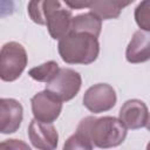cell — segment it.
<instances>
[{"label":"cell","instance_id":"ba28073f","mask_svg":"<svg viewBox=\"0 0 150 150\" xmlns=\"http://www.w3.org/2000/svg\"><path fill=\"white\" fill-rule=\"evenodd\" d=\"M118 120L127 129L146 128L149 123V110L146 104L141 100H128L123 103L118 112Z\"/></svg>","mask_w":150,"mask_h":150},{"label":"cell","instance_id":"2e32d148","mask_svg":"<svg viewBox=\"0 0 150 150\" xmlns=\"http://www.w3.org/2000/svg\"><path fill=\"white\" fill-rule=\"evenodd\" d=\"M93 148H94V145L91 143L83 139L76 132L74 135H71L63 145V149H88V150H90Z\"/></svg>","mask_w":150,"mask_h":150},{"label":"cell","instance_id":"30bf717a","mask_svg":"<svg viewBox=\"0 0 150 150\" xmlns=\"http://www.w3.org/2000/svg\"><path fill=\"white\" fill-rule=\"evenodd\" d=\"M23 108L15 98L0 97V134L15 132L22 122Z\"/></svg>","mask_w":150,"mask_h":150},{"label":"cell","instance_id":"8fae6325","mask_svg":"<svg viewBox=\"0 0 150 150\" xmlns=\"http://www.w3.org/2000/svg\"><path fill=\"white\" fill-rule=\"evenodd\" d=\"M127 61L130 63H142L150 57V34L138 29L134 33L125 52Z\"/></svg>","mask_w":150,"mask_h":150},{"label":"cell","instance_id":"e0dca14e","mask_svg":"<svg viewBox=\"0 0 150 150\" xmlns=\"http://www.w3.org/2000/svg\"><path fill=\"white\" fill-rule=\"evenodd\" d=\"M70 9H83L91 6L94 0H63Z\"/></svg>","mask_w":150,"mask_h":150},{"label":"cell","instance_id":"277c9868","mask_svg":"<svg viewBox=\"0 0 150 150\" xmlns=\"http://www.w3.org/2000/svg\"><path fill=\"white\" fill-rule=\"evenodd\" d=\"M25 47L15 41L5 43L0 49V79L12 82L20 77L27 66Z\"/></svg>","mask_w":150,"mask_h":150},{"label":"cell","instance_id":"5b68a950","mask_svg":"<svg viewBox=\"0 0 150 150\" xmlns=\"http://www.w3.org/2000/svg\"><path fill=\"white\" fill-rule=\"evenodd\" d=\"M82 84L81 75L70 68H59L57 73L47 82L46 89L62 102L74 98Z\"/></svg>","mask_w":150,"mask_h":150},{"label":"cell","instance_id":"ac0fdd59","mask_svg":"<svg viewBox=\"0 0 150 150\" xmlns=\"http://www.w3.org/2000/svg\"><path fill=\"white\" fill-rule=\"evenodd\" d=\"M0 148H9V149H28L29 146L25 144L23 142H20L18 139H7L6 142L0 144Z\"/></svg>","mask_w":150,"mask_h":150},{"label":"cell","instance_id":"6da1fadb","mask_svg":"<svg viewBox=\"0 0 150 150\" xmlns=\"http://www.w3.org/2000/svg\"><path fill=\"white\" fill-rule=\"evenodd\" d=\"M27 12L35 23L47 26L49 35L55 40L69 32L73 14L63 0H30Z\"/></svg>","mask_w":150,"mask_h":150},{"label":"cell","instance_id":"7c38bea8","mask_svg":"<svg viewBox=\"0 0 150 150\" xmlns=\"http://www.w3.org/2000/svg\"><path fill=\"white\" fill-rule=\"evenodd\" d=\"M101 28H102V20L97 18L94 13L89 12V13L73 16L69 30L83 32L98 38L101 33Z\"/></svg>","mask_w":150,"mask_h":150},{"label":"cell","instance_id":"9c48e42d","mask_svg":"<svg viewBox=\"0 0 150 150\" xmlns=\"http://www.w3.org/2000/svg\"><path fill=\"white\" fill-rule=\"evenodd\" d=\"M28 137L34 148L41 150H53L57 146L59 134L52 123L32 120L28 127Z\"/></svg>","mask_w":150,"mask_h":150},{"label":"cell","instance_id":"9a60e30c","mask_svg":"<svg viewBox=\"0 0 150 150\" xmlns=\"http://www.w3.org/2000/svg\"><path fill=\"white\" fill-rule=\"evenodd\" d=\"M150 6L149 0H143L135 9V19L136 23L142 30H150V13H149Z\"/></svg>","mask_w":150,"mask_h":150},{"label":"cell","instance_id":"d6986e66","mask_svg":"<svg viewBox=\"0 0 150 150\" xmlns=\"http://www.w3.org/2000/svg\"><path fill=\"white\" fill-rule=\"evenodd\" d=\"M112 1H114V4H115L118 8L123 9L124 7H127V6H129L131 2H134L135 0H112Z\"/></svg>","mask_w":150,"mask_h":150},{"label":"cell","instance_id":"8992f818","mask_svg":"<svg viewBox=\"0 0 150 150\" xmlns=\"http://www.w3.org/2000/svg\"><path fill=\"white\" fill-rule=\"evenodd\" d=\"M117 97L115 89L107 83H97L87 89L83 95V105L94 114H100L112 109Z\"/></svg>","mask_w":150,"mask_h":150},{"label":"cell","instance_id":"4fadbf2b","mask_svg":"<svg viewBox=\"0 0 150 150\" xmlns=\"http://www.w3.org/2000/svg\"><path fill=\"white\" fill-rule=\"evenodd\" d=\"M90 12L94 13L101 20L116 19L121 14V8H118L112 0H94L89 7Z\"/></svg>","mask_w":150,"mask_h":150},{"label":"cell","instance_id":"3957f363","mask_svg":"<svg viewBox=\"0 0 150 150\" xmlns=\"http://www.w3.org/2000/svg\"><path fill=\"white\" fill-rule=\"evenodd\" d=\"M57 49L66 63L90 64L98 56L100 43L97 38L91 34L69 30L59 39Z\"/></svg>","mask_w":150,"mask_h":150},{"label":"cell","instance_id":"52a82bcc","mask_svg":"<svg viewBox=\"0 0 150 150\" xmlns=\"http://www.w3.org/2000/svg\"><path fill=\"white\" fill-rule=\"evenodd\" d=\"M30 103L34 118L45 123H53L62 110V101L47 89L35 94Z\"/></svg>","mask_w":150,"mask_h":150},{"label":"cell","instance_id":"5bb4252c","mask_svg":"<svg viewBox=\"0 0 150 150\" xmlns=\"http://www.w3.org/2000/svg\"><path fill=\"white\" fill-rule=\"evenodd\" d=\"M59 64L55 61H48L45 62L38 67H34L28 70V75L39 82H48L59 70Z\"/></svg>","mask_w":150,"mask_h":150},{"label":"cell","instance_id":"7a4b0ae2","mask_svg":"<svg viewBox=\"0 0 150 150\" xmlns=\"http://www.w3.org/2000/svg\"><path fill=\"white\" fill-rule=\"evenodd\" d=\"M76 132L97 148L117 146L127 137L125 125L116 117L103 116L100 118L88 116L77 125Z\"/></svg>","mask_w":150,"mask_h":150}]
</instances>
